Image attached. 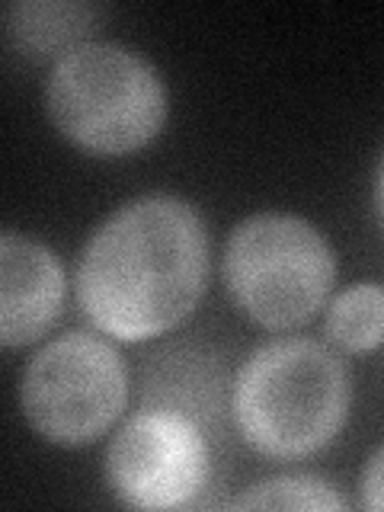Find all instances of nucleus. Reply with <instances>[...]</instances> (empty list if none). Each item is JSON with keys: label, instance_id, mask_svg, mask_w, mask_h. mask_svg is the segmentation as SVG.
I'll list each match as a JSON object with an SVG mask.
<instances>
[{"label": "nucleus", "instance_id": "nucleus-3", "mask_svg": "<svg viewBox=\"0 0 384 512\" xmlns=\"http://www.w3.org/2000/svg\"><path fill=\"white\" fill-rule=\"evenodd\" d=\"M42 96L58 132L96 157L135 154L167 122L164 77L116 42H84L55 61Z\"/></svg>", "mask_w": 384, "mask_h": 512}, {"label": "nucleus", "instance_id": "nucleus-1", "mask_svg": "<svg viewBox=\"0 0 384 512\" xmlns=\"http://www.w3.org/2000/svg\"><path fill=\"white\" fill-rule=\"evenodd\" d=\"M208 282L205 221L180 196L151 192L119 205L80 250L77 304L122 343L180 327Z\"/></svg>", "mask_w": 384, "mask_h": 512}, {"label": "nucleus", "instance_id": "nucleus-7", "mask_svg": "<svg viewBox=\"0 0 384 512\" xmlns=\"http://www.w3.org/2000/svg\"><path fill=\"white\" fill-rule=\"evenodd\" d=\"M64 304V269L52 247L7 231L0 237V343L20 349L52 330Z\"/></svg>", "mask_w": 384, "mask_h": 512}, {"label": "nucleus", "instance_id": "nucleus-12", "mask_svg": "<svg viewBox=\"0 0 384 512\" xmlns=\"http://www.w3.org/2000/svg\"><path fill=\"white\" fill-rule=\"evenodd\" d=\"M375 208H378V218H381V228H384V157H381V167L375 176Z\"/></svg>", "mask_w": 384, "mask_h": 512}, {"label": "nucleus", "instance_id": "nucleus-6", "mask_svg": "<svg viewBox=\"0 0 384 512\" xmlns=\"http://www.w3.org/2000/svg\"><path fill=\"white\" fill-rule=\"evenodd\" d=\"M106 480L128 509H183L208 484V445L173 410H141L119 426L106 452Z\"/></svg>", "mask_w": 384, "mask_h": 512}, {"label": "nucleus", "instance_id": "nucleus-4", "mask_svg": "<svg viewBox=\"0 0 384 512\" xmlns=\"http://www.w3.org/2000/svg\"><path fill=\"white\" fill-rule=\"evenodd\" d=\"M237 311L266 330H295L324 308L336 282V256L311 221L260 212L237 224L221 260Z\"/></svg>", "mask_w": 384, "mask_h": 512}, {"label": "nucleus", "instance_id": "nucleus-8", "mask_svg": "<svg viewBox=\"0 0 384 512\" xmlns=\"http://www.w3.org/2000/svg\"><path fill=\"white\" fill-rule=\"evenodd\" d=\"M100 7L87 0H16L7 7V39L29 61H61L96 29Z\"/></svg>", "mask_w": 384, "mask_h": 512}, {"label": "nucleus", "instance_id": "nucleus-10", "mask_svg": "<svg viewBox=\"0 0 384 512\" xmlns=\"http://www.w3.org/2000/svg\"><path fill=\"white\" fill-rule=\"evenodd\" d=\"M231 509H298V512H330L346 509V500L327 480L311 474H282L253 484L247 493L228 503Z\"/></svg>", "mask_w": 384, "mask_h": 512}, {"label": "nucleus", "instance_id": "nucleus-5", "mask_svg": "<svg viewBox=\"0 0 384 512\" xmlns=\"http://www.w3.org/2000/svg\"><path fill=\"white\" fill-rule=\"evenodd\" d=\"M128 400V375L116 346L71 330L29 359L20 381L26 423L45 442L80 448L109 432Z\"/></svg>", "mask_w": 384, "mask_h": 512}, {"label": "nucleus", "instance_id": "nucleus-9", "mask_svg": "<svg viewBox=\"0 0 384 512\" xmlns=\"http://www.w3.org/2000/svg\"><path fill=\"white\" fill-rule=\"evenodd\" d=\"M327 336L346 352H368L384 340V288L352 285L327 308Z\"/></svg>", "mask_w": 384, "mask_h": 512}, {"label": "nucleus", "instance_id": "nucleus-11", "mask_svg": "<svg viewBox=\"0 0 384 512\" xmlns=\"http://www.w3.org/2000/svg\"><path fill=\"white\" fill-rule=\"evenodd\" d=\"M359 487H362V506L384 512V445L368 458Z\"/></svg>", "mask_w": 384, "mask_h": 512}, {"label": "nucleus", "instance_id": "nucleus-2", "mask_svg": "<svg viewBox=\"0 0 384 512\" xmlns=\"http://www.w3.org/2000/svg\"><path fill=\"white\" fill-rule=\"evenodd\" d=\"M352 378L336 352L308 336H282L253 349L237 368L231 416L253 452L308 458L346 426Z\"/></svg>", "mask_w": 384, "mask_h": 512}]
</instances>
